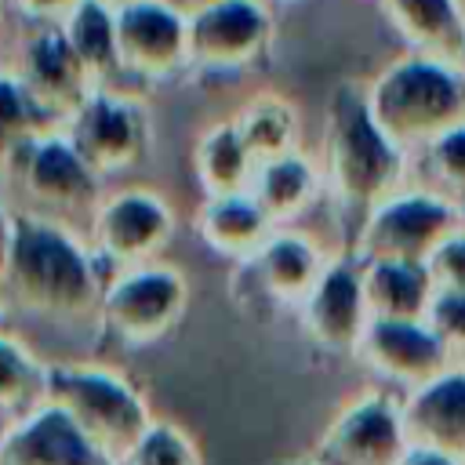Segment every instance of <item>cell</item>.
I'll return each instance as SVG.
<instances>
[{"label": "cell", "mask_w": 465, "mask_h": 465, "mask_svg": "<svg viewBox=\"0 0 465 465\" xmlns=\"http://www.w3.org/2000/svg\"><path fill=\"white\" fill-rule=\"evenodd\" d=\"M105 283L109 276H102L91 243L54 222L15 214V240L0 287L4 309H22L51 323H84L98 320Z\"/></svg>", "instance_id": "1"}, {"label": "cell", "mask_w": 465, "mask_h": 465, "mask_svg": "<svg viewBox=\"0 0 465 465\" xmlns=\"http://www.w3.org/2000/svg\"><path fill=\"white\" fill-rule=\"evenodd\" d=\"M47 403H54L116 465H124L156 421L142 389L98 363H47Z\"/></svg>", "instance_id": "2"}, {"label": "cell", "mask_w": 465, "mask_h": 465, "mask_svg": "<svg viewBox=\"0 0 465 465\" xmlns=\"http://www.w3.org/2000/svg\"><path fill=\"white\" fill-rule=\"evenodd\" d=\"M0 178H7L25 203H33V211H22V214L54 222L69 232H76V225L84 222L91 229L102 207L98 174L76 156V149L62 131L44 134L29 142L22 153H15V160L0 171Z\"/></svg>", "instance_id": "3"}, {"label": "cell", "mask_w": 465, "mask_h": 465, "mask_svg": "<svg viewBox=\"0 0 465 465\" xmlns=\"http://www.w3.org/2000/svg\"><path fill=\"white\" fill-rule=\"evenodd\" d=\"M185 302V276L174 265L149 262L109 276L98 323L124 345H153L182 320Z\"/></svg>", "instance_id": "4"}, {"label": "cell", "mask_w": 465, "mask_h": 465, "mask_svg": "<svg viewBox=\"0 0 465 465\" xmlns=\"http://www.w3.org/2000/svg\"><path fill=\"white\" fill-rule=\"evenodd\" d=\"M174 232V214L163 196L149 189H120L116 196L102 200L87 236L91 251L113 272L138 269L156 262Z\"/></svg>", "instance_id": "5"}, {"label": "cell", "mask_w": 465, "mask_h": 465, "mask_svg": "<svg viewBox=\"0 0 465 465\" xmlns=\"http://www.w3.org/2000/svg\"><path fill=\"white\" fill-rule=\"evenodd\" d=\"M76 156L102 178L131 167L149 142L145 113L134 98L120 94L116 87H98L76 109V116L62 127Z\"/></svg>", "instance_id": "6"}, {"label": "cell", "mask_w": 465, "mask_h": 465, "mask_svg": "<svg viewBox=\"0 0 465 465\" xmlns=\"http://www.w3.org/2000/svg\"><path fill=\"white\" fill-rule=\"evenodd\" d=\"M411 450L403 407L392 396H363L349 403L320 436V465H400Z\"/></svg>", "instance_id": "7"}, {"label": "cell", "mask_w": 465, "mask_h": 465, "mask_svg": "<svg viewBox=\"0 0 465 465\" xmlns=\"http://www.w3.org/2000/svg\"><path fill=\"white\" fill-rule=\"evenodd\" d=\"M11 76L58 127H65L76 116V109L91 98V91H98L84 73V65L76 62L62 25H36L22 44Z\"/></svg>", "instance_id": "8"}, {"label": "cell", "mask_w": 465, "mask_h": 465, "mask_svg": "<svg viewBox=\"0 0 465 465\" xmlns=\"http://www.w3.org/2000/svg\"><path fill=\"white\" fill-rule=\"evenodd\" d=\"M120 69L138 80H163L189 65V22L160 0L116 11Z\"/></svg>", "instance_id": "9"}, {"label": "cell", "mask_w": 465, "mask_h": 465, "mask_svg": "<svg viewBox=\"0 0 465 465\" xmlns=\"http://www.w3.org/2000/svg\"><path fill=\"white\" fill-rule=\"evenodd\" d=\"M269 40V15L254 0H225L189 18V65L232 73L251 65Z\"/></svg>", "instance_id": "10"}, {"label": "cell", "mask_w": 465, "mask_h": 465, "mask_svg": "<svg viewBox=\"0 0 465 465\" xmlns=\"http://www.w3.org/2000/svg\"><path fill=\"white\" fill-rule=\"evenodd\" d=\"M378 374L403 385L407 392L421 389L447 371L450 349L421 320H371L356 349Z\"/></svg>", "instance_id": "11"}, {"label": "cell", "mask_w": 465, "mask_h": 465, "mask_svg": "<svg viewBox=\"0 0 465 465\" xmlns=\"http://www.w3.org/2000/svg\"><path fill=\"white\" fill-rule=\"evenodd\" d=\"M0 465H116L98 443H91L54 403H40L29 414L7 421L0 436Z\"/></svg>", "instance_id": "12"}, {"label": "cell", "mask_w": 465, "mask_h": 465, "mask_svg": "<svg viewBox=\"0 0 465 465\" xmlns=\"http://www.w3.org/2000/svg\"><path fill=\"white\" fill-rule=\"evenodd\" d=\"M331 116H334L331 120V160H334V174H338L341 189L352 196L374 193L396 163L389 142L381 138V131L371 120V113L363 109V102L352 98L349 91H341L334 98Z\"/></svg>", "instance_id": "13"}, {"label": "cell", "mask_w": 465, "mask_h": 465, "mask_svg": "<svg viewBox=\"0 0 465 465\" xmlns=\"http://www.w3.org/2000/svg\"><path fill=\"white\" fill-rule=\"evenodd\" d=\"M411 447L465 458V363L447 367L400 400Z\"/></svg>", "instance_id": "14"}, {"label": "cell", "mask_w": 465, "mask_h": 465, "mask_svg": "<svg viewBox=\"0 0 465 465\" xmlns=\"http://www.w3.org/2000/svg\"><path fill=\"white\" fill-rule=\"evenodd\" d=\"M367 323H371V309L363 298V280L345 265L327 269L305 302L309 334L323 349L341 352V349H360Z\"/></svg>", "instance_id": "15"}, {"label": "cell", "mask_w": 465, "mask_h": 465, "mask_svg": "<svg viewBox=\"0 0 465 465\" xmlns=\"http://www.w3.org/2000/svg\"><path fill=\"white\" fill-rule=\"evenodd\" d=\"M196 236L214 254L251 262L262 251V243L269 240V218L247 193L243 196H214V200H203L196 211Z\"/></svg>", "instance_id": "16"}, {"label": "cell", "mask_w": 465, "mask_h": 465, "mask_svg": "<svg viewBox=\"0 0 465 465\" xmlns=\"http://www.w3.org/2000/svg\"><path fill=\"white\" fill-rule=\"evenodd\" d=\"M193 171H196V182L203 189V200L243 196V193H251L258 160L251 156L236 124L229 120V124H214L200 134L196 153H193Z\"/></svg>", "instance_id": "17"}, {"label": "cell", "mask_w": 465, "mask_h": 465, "mask_svg": "<svg viewBox=\"0 0 465 465\" xmlns=\"http://www.w3.org/2000/svg\"><path fill=\"white\" fill-rule=\"evenodd\" d=\"M251 269L258 276V287L276 302H309L316 283L323 280L320 258L309 240L280 232L262 243V251L251 258Z\"/></svg>", "instance_id": "18"}, {"label": "cell", "mask_w": 465, "mask_h": 465, "mask_svg": "<svg viewBox=\"0 0 465 465\" xmlns=\"http://www.w3.org/2000/svg\"><path fill=\"white\" fill-rule=\"evenodd\" d=\"M450 105H454V87L429 65H407L392 73L378 91V116L392 127L436 120Z\"/></svg>", "instance_id": "19"}, {"label": "cell", "mask_w": 465, "mask_h": 465, "mask_svg": "<svg viewBox=\"0 0 465 465\" xmlns=\"http://www.w3.org/2000/svg\"><path fill=\"white\" fill-rule=\"evenodd\" d=\"M62 33L94 87H109L113 76L124 73L116 51V11L102 0H80V7L62 22Z\"/></svg>", "instance_id": "20"}, {"label": "cell", "mask_w": 465, "mask_h": 465, "mask_svg": "<svg viewBox=\"0 0 465 465\" xmlns=\"http://www.w3.org/2000/svg\"><path fill=\"white\" fill-rule=\"evenodd\" d=\"M371 320H421L425 272L414 262H374L363 280Z\"/></svg>", "instance_id": "21"}, {"label": "cell", "mask_w": 465, "mask_h": 465, "mask_svg": "<svg viewBox=\"0 0 465 465\" xmlns=\"http://www.w3.org/2000/svg\"><path fill=\"white\" fill-rule=\"evenodd\" d=\"M440 222L443 211L429 200H403L374 222L371 251L378 254V262H411V254L436 232Z\"/></svg>", "instance_id": "22"}, {"label": "cell", "mask_w": 465, "mask_h": 465, "mask_svg": "<svg viewBox=\"0 0 465 465\" xmlns=\"http://www.w3.org/2000/svg\"><path fill=\"white\" fill-rule=\"evenodd\" d=\"M47 400V363H40L18 338L0 331V411L7 421L29 414Z\"/></svg>", "instance_id": "23"}, {"label": "cell", "mask_w": 465, "mask_h": 465, "mask_svg": "<svg viewBox=\"0 0 465 465\" xmlns=\"http://www.w3.org/2000/svg\"><path fill=\"white\" fill-rule=\"evenodd\" d=\"M232 124H236L243 145L251 149V156H254L258 163H269V160L287 156L291 138H294V113H291V105L280 102L276 94L251 98V102L236 113Z\"/></svg>", "instance_id": "24"}, {"label": "cell", "mask_w": 465, "mask_h": 465, "mask_svg": "<svg viewBox=\"0 0 465 465\" xmlns=\"http://www.w3.org/2000/svg\"><path fill=\"white\" fill-rule=\"evenodd\" d=\"M54 131H62V127L25 94V87L11 73H0V171L29 142L54 134Z\"/></svg>", "instance_id": "25"}, {"label": "cell", "mask_w": 465, "mask_h": 465, "mask_svg": "<svg viewBox=\"0 0 465 465\" xmlns=\"http://www.w3.org/2000/svg\"><path fill=\"white\" fill-rule=\"evenodd\" d=\"M312 189V174L309 167L298 160V156H280V160H269V163H258L254 171V182H251V200L262 207V214L272 222V218H287L294 214L305 196Z\"/></svg>", "instance_id": "26"}, {"label": "cell", "mask_w": 465, "mask_h": 465, "mask_svg": "<svg viewBox=\"0 0 465 465\" xmlns=\"http://www.w3.org/2000/svg\"><path fill=\"white\" fill-rule=\"evenodd\" d=\"M124 465H203V461L193 436L182 425L156 418L153 429L138 440V447L124 458Z\"/></svg>", "instance_id": "27"}, {"label": "cell", "mask_w": 465, "mask_h": 465, "mask_svg": "<svg viewBox=\"0 0 465 465\" xmlns=\"http://www.w3.org/2000/svg\"><path fill=\"white\" fill-rule=\"evenodd\" d=\"M429 327L440 334V341L450 352H461L465 356V291H443L432 302Z\"/></svg>", "instance_id": "28"}, {"label": "cell", "mask_w": 465, "mask_h": 465, "mask_svg": "<svg viewBox=\"0 0 465 465\" xmlns=\"http://www.w3.org/2000/svg\"><path fill=\"white\" fill-rule=\"evenodd\" d=\"M33 25H62L76 7L80 0H11Z\"/></svg>", "instance_id": "29"}, {"label": "cell", "mask_w": 465, "mask_h": 465, "mask_svg": "<svg viewBox=\"0 0 465 465\" xmlns=\"http://www.w3.org/2000/svg\"><path fill=\"white\" fill-rule=\"evenodd\" d=\"M400 7L407 11V18L414 22V25H421V29H429V33H436V29H454V18H450V7H447V0H400Z\"/></svg>", "instance_id": "30"}, {"label": "cell", "mask_w": 465, "mask_h": 465, "mask_svg": "<svg viewBox=\"0 0 465 465\" xmlns=\"http://www.w3.org/2000/svg\"><path fill=\"white\" fill-rule=\"evenodd\" d=\"M443 269L450 276V291H465V243H450L443 251Z\"/></svg>", "instance_id": "31"}, {"label": "cell", "mask_w": 465, "mask_h": 465, "mask_svg": "<svg viewBox=\"0 0 465 465\" xmlns=\"http://www.w3.org/2000/svg\"><path fill=\"white\" fill-rule=\"evenodd\" d=\"M11 240H15V214L0 203V287H4V272H7V258H11Z\"/></svg>", "instance_id": "32"}, {"label": "cell", "mask_w": 465, "mask_h": 465, "mask_svg": "<svg viewBox=\"0 0 465 465\" xmlns=\"http://www.w3.org/2000/svg\"><path fill=\"white\" fill-rule=\"evenodd\" d=\"M400 465H461V458H450V454H440L429 447H411Z\"/></svg>", "instance_id": "33"}, {"label": "cell", "mask_w": 465, "mask_h": 465, "mask_svg": "<svg viewBox=\"0 0 465 465\" xmlns=\"http://www.w3.org/2000/svg\"><path fill=\"white\" fill-rule=\"evenodd\" d=\"M163 7H171L174 15H182L185 22L189 18H196V15H203V11H211V7H218V4H225V0H160Z\"/></svg>", "instance_id": "34"}, {"label": "cell", "mask_w": 465, "mask_h": 465, "mask_svg": "<svg viewBox=\"0 0 465 465\" xmlns=\"http://www.w3.org/2000/svg\"><path fill=\"white\" fill-rule=\"evenodd\" d=\"M443 156H447L450 163L465 167V134H454V138H447V142H443Z\"/></svg>", "instance_id": "35"}, {"label": "cell", "mask_w": 465, "mask_h": 465, "mask_svg": "<svg viewBox=\"0 0 465 465\" xmlns=\"http://www.w3.org/2000/svg\"><path fill=\"white\" fill-rule=\"evenodd\" d=\"M109 11H120V7H131V4H142V0H102Z\"/></svg>", "instance_id": "36"}, {"label": "cell", "mask_w": 465, "mask_h": 465, "mask_svg": "<svg viewBox=\"0 0 465 465\" xmlns=\"http://www.w3.org/2000/svg\"><path fill=\"white\" fill-rule=\"evenodd\" d=\"M0 331H7V309H4V302H0Z\"/></svg>", "instance_id": "37"}, {"label": "cell", "mask_w": 465, "mask_h": 465, "mask_svg": "<svg viewBox=\"0 0 465 465\" xmlns=\"http://www.w3.org/2000/svg\"><path fill=\"white\" fill-rule=\"evenodd\" d=\"M291 465H320L316 458H302V461H291Z\"/></svg>", "instance_id": "38"}, {"label": "cell", "mask_w": 465, "mask_h": 465, "mask_svg": "<svg viewBox=\"0 0 465 465\" xmlns=\"http://www.w3.org/2000/svg\"><path fill=\"white\" fill-rule=\"evenodd\" d=\"M4 429H7V418H4V411H0V436H4Z\"/></svg>", "instance_id": "39"}, {"label": "cell", "mask_w": 465, "mask_h": 465, "mask_svg": "<svg viewBox=\"0 0 465 465\" xmlns=\"http://www.w3.org/2000/svg\"><path fill=\"white\" fill-rule=\"evenodd\" d=\"M254 4H262V7H265V4H283V0H254Z\"/></svg>", "instance_id": "40"}, {"label": "cell", "mask_w": 465, "mask_h": 465, "mask_svg": "<svg viewBox=\"0 0 465 465\" xmlns=\"http://www.w3.org/2000/svg\"><path fill=\"white\" fill-rule=\"evenodd\" d=\"M461 465H465V458H461Z\"/></svg>", "instance_id": "41"}]
</instances>
